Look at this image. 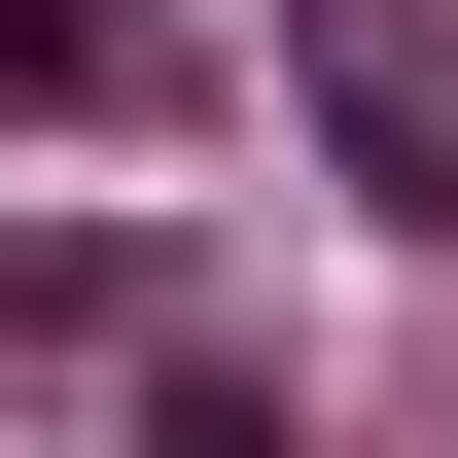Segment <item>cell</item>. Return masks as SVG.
Here are the masks:
<instances>
[{
  "label": "cell",
  "instance_id": "obj_1",
  "mask_svg": "<svg viewBox=\"0 0 458 458\" xmlns=\"http://www.w3.org/2000/svg\"><path fill=\"white\" fill-rule=\"evenodd\" d=\"M283 106L388 247H458V0H283Z\"/></svg>",
  "mask_w": 458,
  "mask_h": 458
},
{
  "label": "cell",
  "instance_id": "obj_2",
  "mask_svg": "<svg viewBox=\"0 0 458 458\" xmlns=\"http://www.w3.org/2000/svg\"><path fill=\"white\" fill-rule=\"evenodd\" d=\"M0 106H71V141H176V106H212V36H176V0H0Z\"/></svg>",
  "mask_w": 458,
  "mask_h": 458
},
{
  "label": "cell",
  "instance_id": "obj_3",
  "mask_svg": "<svg viewBox=\"0 0 458 458\" xmlns=\"http://www.w3.org/2000/svg\"><path fill=\"white\" fill-rule=\"evenodd\" d=\"M141 458H318V423H283V352H141Z\"/></svg>",
  "mask_w": 458,
  "mask_h": 458
}]
</instances>
